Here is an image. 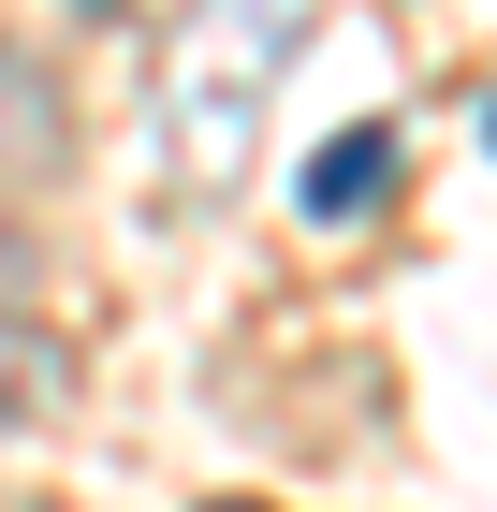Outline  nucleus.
Instances as JSON below:
<instances>
[{
    "instance_id": "nucleus-2",
    "label": "nucleus",
    "mask_w": 497,
    "mask_h": 512,
    "mask_svg": "<svg viewBox=\"0 0 497 512\" xmlns=\"http://www.w3.org/2000/svg\"><path fill=\"white\" fill-rule=\"evenodd\" d=\"M381 191H395V118H351L337 147H307V176H293L307 220H366Z\"/></svg>"
},
{
    "instance_id": "nucleus-3",
    "label": "nucleus",
    "mask_w": 497,
    "mask_h": 512,
    "mask_svg": "<svg viewBox=\"0 0 497 512\" xmlns=\"http://www.w3.org/2000/svg\"><path fill=\"white\" fill-rule=\"evenodd\" d=\"M483 132H497V118H483Z\"/></svg>"
},
{
    "instance_id": "nucleus-1",
    "label": "nucleus",
    "mask_w": 497,
    "mask_h": 512,
    "mask_svg": "<svg viewBox=\"0 0 497 512\" xmlns=\"http://www.w3.org/2000/svg\"><path fill=\"white\" fill-rule=\"evenodd\" d=\"M59 147H74V103H59V74H44L30 44H0V205H30L44 176H59Z\"/></svg>"
}]
</instances>
